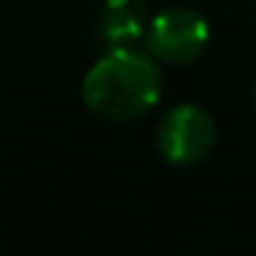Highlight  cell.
I'll return each mask as SVG.
<instances>
[{
	"label": "cell",
	"instance_id": "cell-1",
	"mask_svg": "<svg viewBox=\"0 0 256 256\" xmlns=\"http://www.w3.org/2000/svg\"><path fill=\"white\" fill-rule=\"evenodd\" d=\"M162 96V74L154 56L135 47H110L83 78V102L91 113L127 122L149 113Z\"/></svg>",
	"mask_w": 256,
	"mask_h": 256
},
{
	"label": "cell",
	"instance_id": "cell-2",
	"mask_svg": "<svg viewBox=\"0 0 256 256\" xmlns=\"http://www.w3.org/2000/svg\"><path fill=\"white\" fill-rule=\"evenodd\" d=\"M218 140L215 118L198 105H176L157 124V149L174 166H196Z\"/></svg>",
	"mask_w": 256,
	"mask_h": 256
},
{
	"label": "cell",
	"instance_id": "cell-3",
	"mask_svg": "<svg viewBox=\"0 0 256 256\" xmlns=\"http://www.w3.org/2000/svg\"><path fill=\"white\" fill-rule=\"evenodd\" d=\"M210 25L190 8H166L149 22L146 47L160 64H190L204 52Z\"/></svg>",
	"mask_w": 256,
	"mask_h": 256
},
{
	"label": "cell",
	"instance_id": "cell-4",
	"mask_svg": "<svg viewBox=\"0 0 256 256\" xmlns=\"http://www.w3.org/2000/svg\"><path fill=\"white\" fill-rule=\"evenodd\" d=\"M149 22L144 0H105L100 12V36L110 47H132L146 39Z\"/></svg>",
	"mask_w": 256,
	"mask_h": 256
},
{
	"label": "cell",
	"instance_id": "cell-5",
	"mask_svg": "<svg viewBox=\"0 0 256 256\" xmlns=\"http://www.w3.org/2000/svg\"><path fill=\"white\" fill-rule=\"evenodd\" d=\"M254 100H256V88H254Z\"/></svg>",
	"mask_w": 256,
	"mask_h": 256
}]
</instances>
